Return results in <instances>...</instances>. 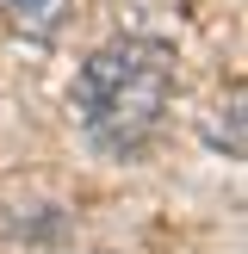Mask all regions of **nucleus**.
Segmentation results:
<instances>
[{"label":"nucleus","instance_id":"f257e3e1","mask_svg":"<svg viewBox=\"0 0 248 254\" xmlns=\"http://www.w3.org/2000/svg\"><path fill=\"white\" fill-rule=\"evenodd\" d=\"M168 93H174V50L155 44V37H118V44L87 56L68 106H74V118L87 124V136L99 149L130 155L161 124Z\"/></svg>","mask_w":248,"mask_h":254},{"label":"nucleus","instance_id":"f03ea898","mask_svg":"<svg viewBox=\"0 0 248 254\" xmlns=\"http://www.w3.org/2000/svg\"><path fill=\"white\" fill-rule=\"evenodd\" d=\"M0 12L12 19V31L25 37H56L74 19V0H0Z\"/></svg>","mask_w":248,"mask_h":254},{"label":"nucleus","instance_id":"7ed1b4c3","mask_svg":"<svg viewBox=\"0 0 248 254\" xmlns=\"http://www.w3.org/2000/svg\"><path fill=\"white\" fill-rule=\"evenodd\" d=\"M223 112V118H211V143H223V149H230V155H242V93H230V106H217Z\"/></svg>","mask_w":248,"mask_h":254}]
</instances>
